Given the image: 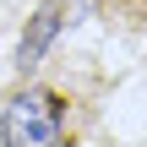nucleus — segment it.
<instances>
[{
  "label": "nucleus",
  "instance_id": "f257e3e1",
  "mask_svg": "<svg viewBox=\"0 0 147 147\" xmlns=\"http://www.w3.org/2000/svg\"><path fill=\"white\" fill-rule=\"evenodd\" d=\"M0 142L5 147H60V98L49 87L11 93L5 115H0Z\"/></svg>",
  "mask_w": 147,
  "mask_h": 147
},
{
  "label": "nucleus",
  "instance_id": "f03ea898",
  "mask_svg": "<svg viewBox=\"0 0 147 147\" xmlns=\"http://www.w3.org/2000/svg\"><path fill=\"white\" fill-rule=\"evenodd\" d=\"M55 33H60V11H55V5H44V11L33 16V27L22 33V49H16V65H22V71H33V65L44 60V49L55 44Z\"/></svg>",
  "mask_w": 147,
  "mask_h": 147
}]
</instances>
